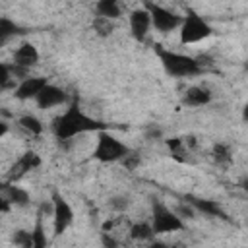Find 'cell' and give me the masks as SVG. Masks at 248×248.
Here are the masks:
<instances>
[{"mask_svg":"<svg viewBox=\"0 0 248 248\" xmlns=\"http://www.w3.org/2000/svg\"><path fill=\"white\" fill-rule=\"evenodd\" d=\"M108 124H105L99 118H93L89 114L83 112V108L79 107V97L76 95L70 103V107L52 120V134L56 140L64 141L70 140L74 136L79 134H87V132H103L107 130Z\"/></svg>","mask_w":248,"mask_h":248,"instance_id":"obj_1","label":"cell"},{"mask_svg":"<svg viewBox=\"0 0 248 248\" xmlns=\"http://www.w3.org/2000/svg\"><path fill=\"white\" fill-rule=\"evenodd\" d=\"M155 54L159 56L163 70L170 78H194L203 72V68L200 66L196 58L180 54V52H172L169 48H163L161 45H155Z\"/></svg>","mask_w":248,"mask_h":248,"instance_id":"obj_2","label":"cell"},{"mask_svg":"<svg viewBox=\"0 0 248 248\" xmlns=\"http://www.w3.org/2000/svg\"><path fill=\"white\" fill-rule=\"evenodd\" d=\"M130 151L132 149L124 141L114 138L108 130H103V132H97V143L91 155L99 163H114V161H122Z\"/></svg>","mask_w":248,"mask_h":248,"instance_id":"obj_3","label":"cell"},{"mask_svg":"<svg viewBox=\"0 0 248 248\" xmlns=\"http://www.w3.org/2000/svg\"><path fill=\"white\" fill-rule=\"evenodd\" d=\"M178 29H180V43L182 45L200 43V41L213 35V27L192 8L186 10V16L182 17V23Z\"/></svg>","mask_w":248,"mask_h":248,"instance_id":"obj_4","label":"cell"},{"mask_svg":"<svg viewBox=\"0 0 248 248\" xmlns=\"http://www.w3.org/2000/svg\"><path fill=\"white\" fill-rule=\"evenodd\" d=\"M149 223H151L153 234H167V232H176V231L184 229L182 219L159 200H153V203H151V221Z\"/></svg>","mask_w":248,"mask_h":248,"instance_id":"obj_5","label":"cell"},{"mask_svg":"<svg viewBox=\"0 0 248 248\" xmlns=\"http://www.w3.org/2000/svg\"><path fill=\"white\" fill-rule=\"evenodd\" d=\"M50 205H52V236H60L74 223V209L58 190H52Z\"/></svg>","mask_w":248,"mask_h":248,"instance_id":"obj_6","label":"cell"},{"mask_svg":"<svg viewBox=\"0 0 248 248\" xmlns=\"http://www.w3.org/2000/svg\"><path fill=\"white\" fill-rule=\"evenodd\" d=\"M143 8L147 10V14L151 17V27H155L159 33H170V31L178 29L182 23V16L170 12L155 2H143Z\"/></svg>","mask_w":248,"mask_h":248,"instance_id":"obj_7","label":"cell"},{"mask_svg":"<svg viewBox=\"0 0 248 248\" xmlns=\"http://www.w3.org/2000/svg\"><path fill=\"white\" fill-rule=\"evenodd\" d=\"M39 165H41L39 155H37L35 151H25V153L12 165V169H10V172H8V182L14 184V182L21 180L27 172H31L33 169H37Z\"/></svg>","mask_w":248,"mask_h":248,"instance_id":"obj_8","label":"cell"},{"mask_svg":"<svg viewBox=\"0 0 248 248\" xmlns=\"http://www.w3.org/2000/svg\"><path fill=\"white\" fill-rule=\"evenodd\" d=\"M149 29H151V17H149L147 10L143 6L132 10L130 12V31H132V37L141 43V41H145Z\"/></svg>","mask_w":248,"mask_h":248,"instance_id":"obj_9","label":"cell"},{"mask_svg":"<svg viewBox=\"0 0 248 248\" xmlns=\"http://www.w3.org/2000/svg\"><path fill=\"white\" fill-rule=\"evenodd\" d=\"M35 101H37L39 108H52V107H58V105L66 103L68 95H66L64 89H60V87H56L52 83H46L41 89V93L35 97Z\"/></svg>","mask_w":248,"mask_h":248,"instance_id":"obj_10","label":"cell"},{"mask_svg":"<svg viewBox=\"0 0 248 248\" xmlns=\"http://www.w3.org/2000/svg\"><path fill=\"white\" fill-rule=\"evenodd\" d=\"M46 83H48V79H46V78H41V76H37V78H25V79H21V83L16 87L14 95H16V99H19V101L35 99Z\"/></svg>","mask_w":248,"mask_h":248,"instance_id":"obj_11","label":"cell"},{"mask_svg":"<svg viewBox=\"0 0 248 248\" xmlns=\"http://www.w3.org/2000/svg\"><path fill=\"white\" fill-rule=\"evenodd\" d=\"M39 62V50L33 43H21L14 52V66L29 70Z\"/></svg>","mask_w":248,"mask_h":248,"instance_id":"obj_12","label":"cell"},{"mask_svg":"<svg viewBox=\"0 0 248 248\" xmlns=\"http://www.w3.org/2000/svg\"><path fill=\"white\" fill-rule=\"evenodd\" d=\"M186 202H188L192 207H196L198 211H202V213H205V215H209V217H221V219H227V213L217 205V202L203 200V198H192V196H188Z\"/></svg>","mask_w":248,"mask_h":248,"instance_id":"obj_13","label":"cell"},{"mask_svg":"<svg viewBox=\"0 0 248 248\" xmlns=\"http://www.w3.org/2000/svg\"><path fill=\"white\" fill-rule=\"evenodd\" d=\"M182 103L186 107H203V105L211 103V93L205 87H190L182 95Z\"/></svg>","mask_w":248,"mask_h":248,"instance_id":"obj_14","label":"cell"},{"mask_svg":"<svg viewBox=\"0 0 248 248\" xmlns=\"http://www.w3.org/2000/svg\"><path fill=\"white\" fill-rule=\"evenodd\" d=\"M0 194L6 198V202H8L10 205H19V207H23V205L29 203V194H27L23 188L14 186V184H10V182H6V186H4V190H2Z\"/></svg>","mask_w":248,"mask_h":248,"instance_id":"obj_15","label":"cell"},{"mask_svg":"<svg viewBox=\"0 0 248 248\" xmlns=\"http://www.w3.org/2000/svg\"><path fill=\"white\" fill-rule=\"evenodd\" d=\"M23 33H27L21 25H17L16 21H12V19H8V17H0V48L10 41V39H14V37H17V35H23Z\"/></svg>","mask_w":248,"mask_h":248,"instance_id":"obj_16","label":"cell"},{"mask_svg":"<svg viewBox=\"0 0 248 248\" xmlns=\"http://www.w3.org/2000/svg\"><path fill=\"white\" fill-rule=\"evenodd\" d=\"M95 10H97V16L99 17H105V19H118L122 16V10H120V4L116 0H99L95 4Z\"/></svg>","mask_w":248,"mask_h":248,"instance_id":"obj_17","label":"cell"},{"mask_svg":"<svg viewBox=\"0 0 248 248\" xmlns=\"http://www.w3.org/2000/svg\"><path fill=\"white\" fill-rule=\"evenodd\" d=\"M48 246V238L45 232V225H43V213H37L35 225L31 229V248H46Z\"/></svg>","mask_w":248,"mask_h":248,"instance_id":"obj_18","label":"cell"},{"mask_svg":"<svg viewBox=\"0 0 248 248\" xmlns=\"http://www.w3.org/2000/svg\"><path fill=\"white\" fill-rule=\"evenodd\" d=\"M130 236L134 240H153V229H151V223L149 221H140V223H134L130 227Z\"/></svg>","mask_w":248,"mask_h":248,"instance_id":"obj_19","label":"cell"},{"mask_svg":"<svg viewBox=\"0 0 248 248\" xmlns=\"http://www.w3.org/2000/svg\"><path fill=\"white\" fill-rule=\"evenodd\" d=\"M17 122H19V126H21L23 130H27L31 136H41V134H43V124H41V120H39L37 116H33V114H23Z\"/></svg>","mask_w":248,"mask_h":248,"instance_id":"obj_20","label":"cell"},{"mask_svg":"<svg viewBox=\"0 0 248 248\" xmlns=\"http://www.w3.org/2000/svg\"><path fill=\"white\" fill-rule=\"evenodd\" d=\"M112 29H114V25H112L110 19H105V17H99V16L93 19V31H95L97 35L108 37V35L112 33Z\"/></svg>","mask_w":248,"mask_h":248,"instance_id":"obj_21","label":"cell"},{"mask_svg":"<svg viewBox=\"0 0 248 248\" xmlns=\"http://www.w3.org/2000/svg\"><path fill=\"white\" fill-rule=\"evenodd\" d=\"M12 240H14V244L19 246V248H31V231L17 229V231H14Z\"/></svg>","mask_w":248,"mask_h":248,"instance_id":"obj_22","label":"cell"},{"mask_svg":"<svg viewBox=\"0 0 248 248\" xmlns=\"http://www.w3.org/2000/svg\"><path fill=\"white\" fill-rule=\"evenodd\" d=\"M213 159H215V163H219V165L229 163V161H231V149H229V145L217 143V145L213 147Z\"/></svg>","mask_w":248,"mask_h":248,"instance_id":"obj_23","label":"cell"},{"mask_svg":"<svg viewBox=\"0 0 248 248\" xmlns=\"http://www.w3.org/2000/svg\"><path fill=\"white\" fill-rule=\"evenodd\" d=\"M122 165H124L128 170H134V169L140 165V157H138L134 151H130V153H128V155L122 159Z\"/></svg>","mask_w":248,"mask_h":248,"instance_id":"obj_24","label":"cell"},{"mask_svg":"<svg viewBox=\"0 0 248 248\" xmlns=\"http://www.w3.org/2000/svg\"><path fill=\"white\" fill-rule=\"evenodd\" d=\"M101 246H103V248H120L118 240H116L110 232H103V234H101Z\"/></svg>","mask_w":248,"mask_h":248,"instance_id":"obj_25","label":"cell"},{"mask_svg":"<svg viewBox=\"0 0 248 248\" xmlns=\"http://www.w3.org/2000/svg\"><path fill=\"white\" fill-rule=\"evenodd\" d=\"M10 79H12L10 66H8V64H4V62H0V89H2V87H6V85L10 83Z\"/></svg>","mask_w":248,"mask_h":248,"instance_id":"obj_26","label":"cell"},{"mask_svg":"<svg viewBox=\"0 0 248 248\" xmlns=\"http://www.w3.org/2000/svg\"><path fill=\"white\" fill-rule=\"evenodd\" d=\"M174 213H176L180 219H182V217H186V219H192V217H194V209H192L190 205H180Z\"/></svg>","mask_w":248,"mask_h":248,"instance_id":"obj_27","label":"cell"},{"mask_svg":"<svg viewBox=\"0 0 248 248\" xmlns=\"http://www.w3.org/2000/svg\"><path fill=\"white\" fill-rule=\"evenodd\" d=\"M110 207H114V209H126V207H128V200L122 198V196L112 198V200H110Z\"/></svg>","mask_w":248,"mask_h":248,"instance_id":"obj_28","label":"cell"},{"mask_svg":"<svg viewBox=\"0 0 248 248\" xmlns=\"http://www.w3.org/2000/svg\"><path fill=\"white\" fill-rule=\"evenodd\" d=\"M10 207H12V205H10V203L6 202V198L0 194V213H8V211H10Z\"/></svg>","mask_w":248,"mask_h":248,"instance_id":"obj_29","label":"cell"},{"mask_svg":"<svg viewBox=\"0 0 248 248\" xmlns=\"http://www.w3.org/2000/svg\"><path fill=\"white\" fill-rule=\"evenodd\" d=\"M147 248H169V246H167L165 242H159V240H153V242H151V244H149Z\"/></svg>","mask_w":248,"mask_h":248,"instance_id":"obj_30","label":"cell"},{"mask_svg":"<svg viewBox=\"0 0 248 248\" xmlns=\"http://www.w3.org/2000/svg\"><path fill=\"white\" fill-rule=\"evenodd\" d=\"M6 132H8V124H6V122H2V120H0V138H2V136H4V134H6Z\"/></svg>","mask_w":248,"mask_h":248,"instance_id":"obj_31","label":"cell"}]
</instances>
